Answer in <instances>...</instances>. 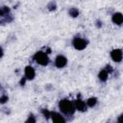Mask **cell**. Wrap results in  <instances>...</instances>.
Returning a JSON list of instances; mask_svg holds the SVG:
<instances>
[{"instance_id":"1","label":"cell","mask_w":123,"mask_h":123,"mask_svg":"<svg viewBox=\"0 0 123 123\" xmlns=\"http://www.w3.org/2000/svg\"><path fill=\"white\" fill-rule=\"evenodd\" d=\"M58 107H59L60 112H62L63 115H73L76 111L74 102L66 98L61 99L58 104Z\"/></svg>"},{"instance_id":"2","label":"cell","mask_w":123,"mask_h":123,"mask_svg":"<svg viewBox=\"0 0 123 123\" xmlns=\"http://www.w3.org/2000/svg\"><path fill=\"white\" fill-rule=\"evenodd\" d=\"M35 62L40 66H46L49 64L50 62V59L48 56V53H46L45 51H37L35 53L34 57H33Z\"/></svg>"},{"instance_id":"3","label":"cell","mask_w":123,"mask_h":123,"mask_svg":"<svg viewBox=\"0 0 123 123\" xmlns=\"http://www.w3.org/2000/svg\"><path fill=\"white\" fill-rule=\"evenodd\" d=\"M88 45V40L85 37H75L72 39V46L74 47V49L78 50V51H83L85 50Z\"/></svg>"},{"instance_id":"4","label":"cell","mask_w":123,"mask_h":123,"mask_svg":"<svg viewBox=\"0 0 123 123\" xmlns=\"http://www.w3.org/2000/svg\"><path fill=\"white\" fill-rule=\"evenodd\" d=\"M111 60L115 63H120L123 59V52L121 48H114L110 53Z\"/></svg>"},{"instance_id":"5","label":"cell","mask_w":123,"mask_h":123,"mask_svg":"<svg viewBox=\"0 0 123 123\" xmlns=\"http://www.w3.org/2000/svg\"><path fill=\"white\" fill-rule=\"evenodd\" d=\"M67 62H68L67 58H66L65 56H63V55L61 54V55H58V56L55 58L54 65H55V67L58 68V69H62V68H64V67L67 65Z\"/></svg>"},{"instance_id":"6","label":"cell","mask_w":123,"mask_h":123,"mask_svg":"<svg viewBox=\"0 0 123 123\" xmlns=\"http://www.w3.org/2000/svg\"><path fill=\"white\" fill-rule=\"evenodd\" d=\"M50 119L54 123H65L66 122L64 115L62 112H58V111H50Z\"/></svg>"},{"instance_id":"7","label":"cell","mask_w":123,"mask_h":123,"mask_svg":"<svg viewBox=\"0 0 123 123\" xmlns=\"http://www.w3.org/2000/svg\"><path fill=\"white\" fill-rule=\"evenodd\" d=\"M24 77L27 81H32L36 77V69L32 65H26L24 67Z\"/></svg>"},{"instance_id":"8","label":"cell","mask_w":123,"mask_h":123,"mask_svg":"<svg viewBox=\"0 0 123 123\" xmlns=\"http://www.w3.org/2000/svg\"><path fill=\"white\" fill-rule=\"evenodd\" d=\"M111 22L116 26H121L123 23V14L120 12H115L111 14Z\"/></svg>"},{"instance_id":"9","label":"cell","mask_w":123,"mask_h":123,"mask_svg":"<svg viewBox=\"0 0 123 123\" xmlns=\"http://www.w3.org/2000/svg\"><path fill=\"white\" fill-rule=\"evenodd\" d=\"M74 106H75L76 111H78L80 112H84L87 110V106H86V102L82 99H76L74 101Z\"/></svg>"},{"instance_id":"10","label":"cell","mask_w":123,"mask_h":123,"mask_svg":"<svg viewBox=\"0 0 123 123\" xmlns=\"http://www.w3.org/2000/svg\"><path fill=\"white\" fill-rule=\"evenodd\" d=\"M109 76H110V73H109L105 68L101 69V70L98 72V79H99V81L102 82V83H106V82L108 81V79H109Z\"/></svg>"},{"instance_id":"11","label":"cell","mask_w":123,"mask_h":123,"mask_svg":"<svg viewBox=\"0 0 123 123\" xmlns=\"http://www.w3.org/2000/svg\"><path fill=\"white\" fill-rule=\"evenodd\" d=\"M97 103H98V99L95 96H90L86 101V104L87 108H93V107H95L97 105Z\"/></svg>"},{"instance_id":"12","label":"cell","mask_w":123,"mask_h":123,"mask_svg":"<svg viewBox=\"0 0 123 123\" xmlns=\"http://www.w3.org/2000/svg\"><path fill=\"white\" fill-rule=\"evenodd\" d=\"M11 13V9L8 6H1L0 7V18L5 17Z\"/></svg>"},{"instance_id":"13","label":"cell","mask_w":123,"mask_h":123,"mask_svg":"<svg viewBox=\"0 0 123 123\" xmlns=\"http://www.w3.org/2000/svg\"><path fill=\"white\" fill-rule=\"evenodd\" d=\"M68 14H69V16H71L73 18H77L80 15V11L77 8L72 7V8L68 9Z\"/></svg>"},{"instance_id":"14","label":"cell","mask_w":123,"mask_h":123,"mask_svg":"<svg viewBox=\"0 0 123 123\" xmlns=\"http://www.w3.org/2000/svg\"><path fill=\"white\" fill-rule=\"evenodd\" d=\"M46 8H47V10L50 11V12L56 11V10H57V3L54 2V1H51V2H49V3L47 4Z\"/></svg>"},{"instance_id":"15","label":"cell","mask_w":123,"mask_h":123,"mask_svg":"<svg viewBox=\"0 0 123 123\" xmlns=\"http://www.w3.org/2000/svg\"><path fill=\"white\" fill-rule=\"evenodd\" d=\"M8 101H9V96L7 94H2L0 96V104L1 105H5Z\"/></svg>"},{"instance_id":"16","label":"cell","mask_w":123,"mask_h":123,"mask_svg":"<svg viewBox=\"0 0 123 123\" xmlns=\"http://www.w3.org/2000/svg\"><path fill=\"white\" fill-rule=\"evenodd\" d=\"M41 113H42L43 117H45L46 119H49V118H50V111H48L47 109L41 110Z\"/></svg>"},{"instance_id":"17","label":"cell","mask_w":123,"mask_h":123,"mask_svg":"<svg viewBox=\"0 0 123 123\" xmlns=\"http://www.w3.org/2000/svg\"><path fill=\"white\" fill-rule=\"evenodd\" d=\"M25 122L26 123H35V122H37V119H36V117L33 114H30L28 116V118L25 120Z\"/></svg>"},{"instance_id":"18","label":"cell","mask_w":123,"mask_h":123,"mask_svg":"<svg viewBox=\"0 0 123 123\" xmlns=\"http://www.w3.org/2000/svg\"><path fill=\"white\" fill-rule=\"evenodd\" d=\"M105 69L109 72V73H111V72H113V68H112V66L111 65V64H107L106 66H105Z\"/></svg>"},{"instance_id":"19","label":"cell","mask_w":123,"mask_h":123,"mask_svg":"<svg viewBox=\"0 0 123 123\" xmlns=\"http://www.w3.org/2000/svg\"><path fill=\"white\" fill-rule=\"evenodd\" d=\"M95 25H96V27L97 28H101L102 27V21L100 20V19H98V20H96V23H95Z\"/></svg>"},{"instance_id":"20","label":"cell","mask_w":123,"mask_h":123,"mask_svg":"<svg viewBox=\"0 0 123 123\" xmlns=\"http://www.w3.org/2000/svg\"><path fill=\"white\" fill-rule=\"evenodd\" d=\"M26 81H27V80H26V78L23 76V77L20 79V82H19L20 86H24V85H25V83H26Z\"/></svg>"},{"instance_id":"21","label":"cell","mask_w":123,"mask_h":123,"mask_svg":"<svg viewBox=\"0 0 123 123\" xmlns=\"http://www.w3.org/2000/svg\"><path fill=\"white\" fill-rule=\"evenodd\" d=\"M4 54H5V53H4V49L0 46V59H2V58L4 57Z\"/></svg>"}]
</instances>
